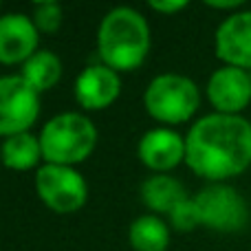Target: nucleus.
Returning <instances> with one entry per match:
<instances>
[{"mask_svg": "<svg viewBox=\"0 0 251 251\" xmlns=\"http://www.w3.org/2000/svg\"><path fill=\"white\" fill-rule=\"evenodd\" d=\"M185 163L207 181L221 183L251 165V122L240 115H205L185 137Z\"/></svg>", "mask_w": 251, "mask_h": 251, "instance_id": "nucleus-1", "label": "nucleus"}, {"mask_svg": "<svg viewBox=\"0 0 251 251\" xmlns=\"http://www.w3.org/2000/svg\"><path fill=\"white\" fill-rule=\"evenodd\" d=\"M150 51V26L130 7L106 13L97 31V53L113 71H132L143 64Z\"/></svg>", "mask_w": 251, "mask_h": 251, "instance_id": "nucleus-2", "label": "nucleus"}, {"mask_svg": "<svg viewBox=\"0 0 251 251\" xmlns=\"http://www.w3.org/2000/svg\"><path fill=\"white\" fill-rule=\"evenodd\" d=\"M97 143V130L88 117L79 113L55 115L40 132V146L47 163L69 165L88 159Z\"/></svg>", "mask_w": 251, "mask_h": 251, "instance_id": "nucleus-3", "label": "nucleus"}, {"mask_svg": "<svg viewBox=\"0 0 251 251\" xmlns=\"http://www.w3.org/2000/svg\"><path fill=\"white\" fill-rule=\"evenodd\" d=\"M146 110L163 124H183L199 110L201 93L190 77L178 73L156 75L143 95Z\"/></svg>", "mask_w": 251, "mask_h": 251, "instance_id": "nucleus-4", "label": "nucleus"}, {"mask_svg": "<svg viewBox=\"0 0 251 251\" xmlns=\"http://www.w3.org/2000/svg\"><path fill=\"white\" fill-rule=\"evenodd\" d=\"M194 201L201 214V223L209 229L221 231V234H234V231H240L247 227V201L231 185L212 183V185L203 187L194 196Z\"/></svg>", "mask_w": 251, "mask_h": 251, "instance_id": "nucleus-5", "label": "nucleus"}, {"mask_svg": "<svg viewBox=\"0 0 251 251\" xmlns=\"http://www.w3.org/2000/svg\"><path fill=\"white\" fill-rule=\"evenodd\" d=\"M35 190L42 203L57 214L77 212L88 196L84 176L69 165L44 163L35 174Z\"/></svg>", "mask_w": 251, "mask_h": 251, "instance_id": "nucleus-6", "label": "nucleus"}, {"mask_svg": "<svg viewBox=\"0 0 251 251\" xmlns=\"http://www.w3.org/2000/svg\"><path fill=\"white\" fill-rule=\"evenodd\" d=\"M40 115V93L22 79V75L0 77V134L29 132Z\"/></svg>", "mask_w": 251, "mask_h": 251, "instance_id": "nucleus-7", "label": "nucleus"}, {"mask_svg": "<svg viewBox=\"0 0 251 251\" xmlns=\"http://www.w3.org/2000/svg\"><path fill=\"white\" fill-rule=\"evenodd\" d=\"M207 97L216 113L240 115L251 101V75L236 66L214 71L207 82Z\"/></svg>", "mask_w": 251, "mask_h": 251, "instance_id": "nucleus-8", "label": "nucleus"}, {"mask_svg": "<svg viewBox=\"0 0 251 251\" xmlns=\"http://www.w3.org/2000/svg\"><path fill=\"white\" fill-rule=\"evenodd\" d=\"M216 55L225 66L251 69V11L231 13L216 31Z\"/></svg>", "mask_w": 251, "mask_h": 251, "instance_id": "nucleus-9", "label": "nucleus"}, {"mask_svg": "<svg viewBox=\"0 0 251 251\" xmlns=\"http://www.w3.org/2000/svg\"><path fill=\"white\" fill-rule=\"evenodd\" d=\"M38 26L26 13L0 16V62L25 64L38 49Z\"/></svg>", "mask_w": 251, "mask_h": 251, "instance_id": "nucleus-10", "label": "nucleus"}, {"mask_svg": "<svg viewBox=\"0 0 251 251\" xmlns=\"http://www.w3.org/2000/svg\"><path fill=\"white\" fill-rule=\"evenodd\" d=\"M122 79L119 73L106 64L86 66L75 82V100L86 110H100L110 106L119 97Z\"/></svg>", "mask_w": 251, "mask_h": 251, "instance_id": "nucleus-11", "label": "nucleus"}, {"mask_svg": "<svg viewBox=\"0 0 251 251\" xmlns=\"http://www.w3.org/2000/svg\"><path fill=\"white\" fill-rule=\"evenodd\" d=\"M137 152L150 170L168 172L185 161V139L170 128H154L141 137Z\"/></svg>", "mask_w": 251, "mask_h": 251, "instance_id": "nucleus-12", "label": "nucleus"}, {"mask_svg": "<svg viewBox=\"0 0 251 251\" xmlns=\"http://www.w3.org/2000/svg\"><path fill=\"white\" fill-rule=\"evenodd\" d=\"M141 199L146 203L148 209L161 214H170L178 203H183L185 199H190L185 192V187L181 185V181L165 174H156L143 181L141 185Z\"/></svg>", "mask_w": 251, "mask_h": 251, "instance_id": "nucleus-13", "label": "nucleus"}, {"mask_svg": "<svg viewBox=\"0 0 251 251\" xmlns=\"http://www.w3.org/2000/svg\"><path fill=\"white\" fill-rule=\"evenodd\" d=\"M0 159L7 168L11 170H31L38 165L42 156V146H40V137L33 132H20L11 134L2 141L0 146Z\"/></svg>", "mask_w": 251, "mask_h": 251, "instance_id": "nucleus-14", "label": "nucleus"}, {"mask_svg": "<svg viewBox=\"0 0 251 251\" xmlns=\"http://www.w3.org/2000/svg\"><path fill=\"white\" fill-rule=\"evenodd\" d=\"M22 79L38 93L53 88L62 77V62L53 51H35L22 64Z\"/></svg>", "mask_w": 251, "mask_h": 251, "instance_id": "nucleus-15", "label": "nucleus"}, {"mask_svg": "<svg viewBox=\"0 0 251 251\" xmlns=\"http://www.w3.org/2000/svg\"><path fill=\"white\" fill-rule=\"evenodd\" d=\"M128 238L134 251H165L170 245V229L159 216L146 214L132 221Z\"/></svg>", "mask_w": 251, "mask_h": 251, "instance_id": "nucleus-16", "label": "nucleus"}, {"mask_svg": "<svg viewBox=\"0 0 251 251\" xmlns=\"http://www.w3.org/2000/svg\"><path fill=\"white\" fill-rule=\"evenodd\" d=\"M62 4L55 0H44V2H35L33 4V25L38 26V31L42 33H55L62 26Z\"/></svg>", "mask_w": 251, "mask_h": 251, "instance_id": "nucleus-17", "label": "nucleus"}, {"mask_svg": "<svg viewBox=\"0 0 251 251\" xmlns=\"http://www.w3.org/2000/svg\"><path fill=\"white\" fill-rule=\"evenodd\" d=\"M170 216V223H172V229L176 231H192L196 229L201 223V214H199V207H196V201L194 199H185L183 203H178L172 212L168 214Z\"/></svg>", "mask_w": 251, "mask_h": 251, "instance_id": "nucleus-18", "label": "nucleus"}, {"mask_svg": "<svg viewBox=\"0 0 251 251\" xmlns=\"http://www.w3.org/2000/svg\"><path fill=\"white\" fill-rule=\"evenodd\" d=\"M150 7L161 13H174L187 7L185 0H150Z\"/></svg>", "mask_w": 251, "mask_h": 251, "instance_id": "nucleus-19", "label": "nucleus"}, {"mask_svg": "<svg viewBox=\"0 0 251 251\" xmlns=\"http://www.w3.org/2000/svg\"><path fill=\"white\" fill-rule=\"evenodd\" d=\"M205 4L214 7V9H238L243 2H240V0H221V2H218V0H205Z\"/></svg>", "mask_w": 251, "mask_h": 251, "instance_id": "nucleus-20", "label": "nucleus"}]
</instances>
